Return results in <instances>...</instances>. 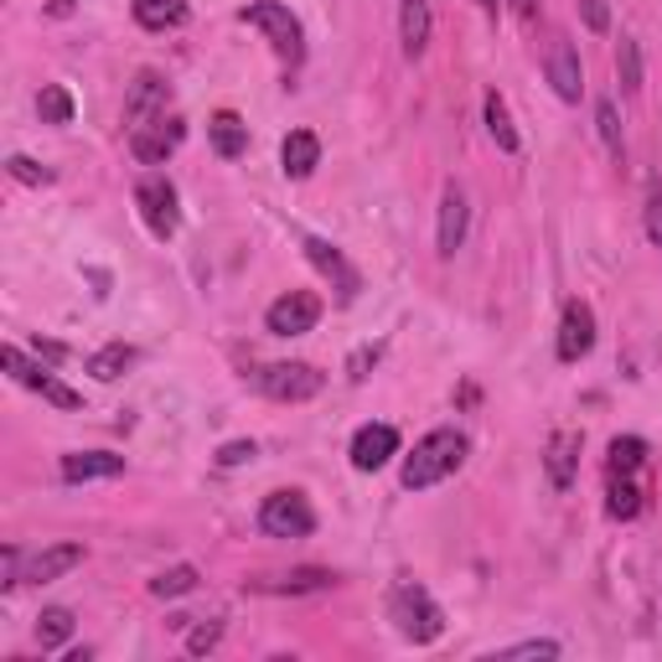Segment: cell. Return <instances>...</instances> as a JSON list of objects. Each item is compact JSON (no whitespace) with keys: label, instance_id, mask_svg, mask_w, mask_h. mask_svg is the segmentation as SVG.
Masks as SVG:
<instances>
[{"label":"cell","instance_id":"d6986e66","mask_svg":"<svg viewBox=\"0 0 662 662\" xmlns=\"http://www.w3.org/2000/svg\"><path fill=\"white\" fill-rule=\"evenodd\" d=\"M544 471H548V482H554V492L575 487V471H580V435L559 429V435L548 440V450H544Z\"/></svg>","mask_w":662,"mask_h":662},{"label":"cell","instance_id":"ba28073f","mask_svg":"<svg viewBox=\"0 0 662 662\" xmlns=\"http://www.w3.org/2000/svg\"><path fill=\"white\" fill-rule=\"evenodd\" d=\"M316 321H321V295H311V291L280 295L270 311H264V327H270L274 336H306Z\"/></svg>","mask_w":662,"mask_h":662},{"label":"cell","instance_id":"1f68e13d","mask_svg":"<svg viewBox=\"0 0 662 662\" xmlns=\"http://www.w3.org/2000/svg\"><path fill=\"white\" fill-rule=\"evenodd\" d=\"M595 130H601L605 151L622 161V151H626V140H622V115H616V104H611V98H601V104H595Z\"/></svg>","mask_w":662,"mask_h":662},{"label":"cell","instance_id":"5b68a950","mask_svg":"<svg viewBox=\"0 0 662 662\" xmlns=\"http://www.w3.org/2000/svg\"><path fill=\"white\" fill-rule=\"evenodd\" d=\"M135 208H140V217H145V228H151L161 244L176 238V228H181V197H176V187L161 172L135 181Z\"/></svg>","mask_w":662,"mask_h":662},{"label":"cell","instance_id":"836d02e7","mask_svg":"<svg viewBox=\"0 0 662 662\" xmlns=\"http://www.w3.org/2000/svg\"><path fill=\"white\" fill-rule=\"evenodd\" d=\"M253 456H259V446H253V440H228V446L217 450V466H223V471H234V466H249Z\"/></svg>","mask_w":662,"mask_h":662},{"label":"cell","instance_id":"cb8c5ba5","mask_svg":"<svg viewBox=\"0 0 662 662\" xmlns=\"http://www.w3.org/2000/svg\"><path fill=\"white\" fill-rule=\"evenodd\" d=\"M482 115H487V135L497 140V151H503V156H518V151H523V140H518V130H512V115H507V104H503L497 88L487 94Z\"/></svg>","mask_w":662,"mask_h":662},{"label":"cell","instance_id":"7c38bea8","mask_svg":"<svg viewBox=\"0 0 662 662\" xmlns=\"http://www.w3.org/2000/svg\"><path fill=\"white\" fill-rule=\"evenodd\" d=\"M466 223H471L466 192H461L456 181H446V192H440V234H435V244H440V259H456V249L466 244Z\"/></svg>","mask_w":662,"mask_h":662},{"label":"cell","instance_id":"d6a6232c","mask_svg":"<svg viewBox=\"0 0 662 662\" xmlns=\"http://www.w3.org/2000/svg\"><path fill=\"white\" fill-rule=\"evenodd\" d=\"M5 172L16 176V181H26V187H52V172H47L42 161H32V156H11V161H5Z\"/></svg>","mask_w":662,"mask_h":662},{"label":"cell","instance_id":"b9f144b4","mask_svg":"<svg viewBox=\"0 0 662 662\" xmlns=\"http://www.w3.org/2000/svg\"><path fill=\"white\" fill-rule=\"evenodd\" d=\"M533 5H539V0H512V11H518V16H533Z\"/></svg>","mask_w":662,"mask_h":662},{"label":"cell","instance_id":"7bdbcfd3","mask_svg":"<svg viewBox=\"0 0 662 662\" xmlns=\"http://www.w3.org/2000/svg\"><path fill=\"white\" fill-rule=\"evenodd\" d=\"M482 11H497V0H482Z\"/></svg>","mask_w":662,"mask_h":662},{"label":"cell","instance_id":"9c48e42d","mask_svg":"<svg viewBox=\"0 0 662 662\" xmlns=\"http://www.w3.org/2000/svg\"><path fill=\"white\" fill-rule=\"evenodd\" d=\"M300 249H306V259H311L316 270L331 280L336 300H342V306H352V300H357V291H363V274L347 264V253L336 249V244H327V238H306Z\"/></svg>","mask_w":662,"mask_h":662},{"label":"cell","instance_id":"484cf974","mask_svg":"<svg viewBox=\"0 0 662 662\" xmlns=\"http://www.w3.org/2000/svg\"><path fill=\"white\" fill-rule=\"evenodd\" d=\"M605 512H611L616 523H631V518L642 512V487H637L631 476H611V492H605Z\"/></svg>","mask_w":662,"mask_h":662},{"label":"cell","instance_id":"f546056e","mask_svg":"<svg viewBox=\"0 0 662 662\" xmlns=\"http://www.w3.org/2000/svg\"><path fill=\"white\" fill-rule=\"evenodd\" d=\"M616 79H622L626 94H637V88H642V47H637V37L616 42Z\"/></svg>","mask_w":662,"mask_h":662},{"label":"cell","instance_id":"603a6c76","mask_svg":"<svg viewBox=\"0 0 662 662\" xmlns=\"http://www.w3.org/2000/svg\"><path fill=\"white\" fill-rule=\"evenodd\" d=\"M336 584V569H291V575H280L274 584H259V590H270V595H311V590H331Z\"/></svg>","mask_w":662,"mask_h":662},{"label":"cell","instance_id":"60d3db41","mask_svg":"<svg viewBox=\"0 0 662 662\" xmlns=\"http://www.w3.org/2000/svg\"><path fill=\"white\" fill-rule=\"evenodd\" d=\"M37 352L47 357V363H62V357H68V347H62V342H37Z\"/></svg>","mask_w":662,"mask_h":662},{"label":"cell","instance_id":"ffe728a7","mask_svg":"<svg viewBox=\"0 0 662 662\" xmlns=\"http://www.w3.org/2000/svg\"><path fill=\"white\" fill-rule=\"evenodd\" d=\"M280 166H285L291 181H306V176L321 166V140H316L311 130H291L285 145H280Z\"/></svg>","mask_w":662,"mask_h":662},{"label":"cell","instance_id":"d4e9b609","mask_svg":"<svg viewBox=\"0 0 662 662\" xmlns=\"http://www.w3.org/2000/svg\"><path fill=\"white\" fill-rule=\"evenodd\" d=\"M130 368H135V347H125V342H109V347H98L94 357H88V373H94L98 383H115V378H125Z\"/></svg>","mask_w":662,"mask_h":662},{"label":"cell","instance_id":"7a4b0ae2","mask_svg":"<svg viewBox=\"0 0 662 662\" xmlns=\"http://www.w3.org/2000/svg\"><path fill=\"white\" fill-rule=\"evenodd\" d=\"M389 622L404 642L429 647L440 631H446V611L435 605V595H429L419 580H399L389 590Z\"/></svg>","mask_w":662,"mask_h":662},{"label":"cell","instance_id":"74e56055","mask_svg":"<svg viewBox=\"0 0 662 662\" xmlns=\"http://www.w3.org/2000/svg\"><path fill=\"white\" fill-rule=\"evenodd\" d=\"M0 584L11 590V584H21V548L5 544V554H0Z\"/></svg>","mask_w":662,"mask_h":662},{"label":"cell","instance_id":"ab89813d","mask_svg":"<svg viewBox=\"0 0 662 662\" xmlns=\"http://www.w3.org/2000/svg\"><path fill=\"white\" fill-rule=\"evenodd\" d=\"M642 223H647V238L662 249V192L647 197V217H642Z\"/></svg>","mask_w":662,"mask_h":662},{"label":"cell","instance_id":"8d00e7d4","mask_svg":"<svg viewBox=\"0 0 662 662\" xmlns=\"http://www.w3.org/2000/svg\"><path fill=\"white\" fill-rule=\"evenodd\" d=\"M378 352H383L378 342H373V347H357V352H352V363H347V378H352V383H363V378H368V368L378 363Z\"/></svg>","mask_w":662,"mask_h":662},{"label":"cell","instance_id":"83f0119b","mask_svg":"<svg viewBox=\"0 0 662 662\" xmlns=\"http://www.w3.org/2000/svg\"><path fill=\"white\" fill-rule=\"evenodd\" d=\"M642 461H647L642 435H616V440H611V476H637Z\"/></svg>","mask_w":662,"mask_h":662},{"label":"cell","instance_id":"4316f807","mask_svg":"<svg viewBox=\"0 0 662 662\" xmlns=\"http://www.w3.org/2000/svg\"><path fill=\"white\" fill-rule=\"evenodd\" d=\"M68 637H73V611H68V605H47V611L37 616V642H42V652H58Z\"/></svg>","mask_w":662,"mask_h":662},{"label":"cell","instance_id":"8fae6325","mask_svg":"<svg viewBox=\"0 0 662 662\" xmlns=\"http://www.w3.org/2000/svg\"><path fill=\"white\" fill-rule=\"evenodd\" d=\"M166 98H172V83L145 68V73L130 83V98H125V119H130L135 130H140V125H151L156 115H166Z\"/></svg>","mask_w":662,"mask_h":662},{"label":"cell","instance_id":"8992f818","mask_svg":"<svg viewBox=\"0 0 662 662\" xmlns=\"http://www.w3.org/2000/svg\"><path fill=\"white\" fill-rule=\"evenodd\" d=\"M0 368L11 373L21 389H37L42 399H47V404H58V410H83V393L68 389V383H62L52 368H42V363H26V357H21V347H0Z\"/></svg>","mask_w":662,"mask_h":662},{"label":"cell","instance_id":"4dcf8cb0","mask_svg":"<svg viewBox=\"0 0 662 662\" xmlns=\"http://www.w3.org/2000/svg\"><path fill=\"white\" fill-rule=\"evenodd\" d=\"M187 590H197V565L161 569L156 580H151V595H156V601H172V595H187Z\"/></svg>","mask_w":662,"mask_h":662},{"label":"cell","instance_id":"52a82bcc","mask_svg":"<svg viewBox=\"0 0 662 662\" xmlns=\"http://www.w3.org/2000/svg\"><path fill=\"white\" fill-rule=\"evenodd\" d=\"M259 528H264L270 539H311L316 512L300 492H270L264 507H259Z\"/></svg>","mask_w":662,"mask_h":662},{"label":"cell","instance_id":"f1b7e54d","mask_svg":"<svg viewBox=\"0 0 662 662\" xmlns=\"http://www.w3.org/2000/svg\"><path fill=\"white\" fill-rule=\"evenodd\" d=\"M37 115H42V125H73V94L62 83H42Z\"/></svg>","mask_w":662,"mask_h":662},{"label":"cell","instance_id":"6da1fadb","mask_svg":"<svg viewBox=\"0 0 662 662\" xmlns=\"http://www.w3.org/2000/svg\"><path fill=\"white\" fill-rule=\"evenodd\" d=\"M466 450L471 446H466V435H461V429H429L425 440L410 450L404 471H399L404 492H425V487H435V482L456 476L461 461H466Z\"/></svg>","mask_w":662,"mask_h":662},{"label":"cell","instance_id":"e0dca14e","mask_svg":"<svg viewBox=\"0 0 662 662\" xmlns=\"http://www.w3.org/2000/svg\"><path fill=\"white\" fill-rule=\"evenodd\" d=\"M181 135H187L181 119H161V130H145V125H140L135 135H130V156H135L140 166H161V161L181 145Z\"/></svg>","mask_w":662,"mask_h":662},{"label":"cell","instance_id":"d590c367","mask_svg":"<svg viewBox=\"0 0 662 662\" xmlns=\"http://www.w3.org/2000/svg\"><path fill=\"white\" fill-rule=\"evenodd\" d=\"M497 658H559V642H548V637H539V642H518V647H503Z\"/></svg>","mask_w":662,"mask_h":662},{"label":"cell","instance_id":"44dd1931","mask_svg":"<svg viewBox=\"0 0 662 662\" xmlns=\"http://www.w3.org/2000/svg\"><path fill=\"white\" fill-rule=\"evenodd\" d=\"M208 140H213V151L223 161H238L244 151H249V125H244L234 109H223V115L208 119Z\"/></svg>","mask_w":662,"mask_h":662},{"label":"cell","instance_id":"2e32d148","mask_svg":"<svg viewBox=\"0 0 662 662\" xmlns=\"http://www.w3.org/2000/svg\"><path fill=\"white\" fill-rule=\"evenodd\" d=\"M79 565H83V544H52V548H42V554L26 559L21 584H52V580H62L68 569H79Z\"/></svg>","mask_w":662,"mask_h":662},{"label":"cell","instance_id":"3957f363","mask_svg":"<svg viewBox=\"0 0 662 662\" xmlns=\"http://www.w3.org/2000/svg\"><path fill=\"white\" fill-rule=\"evenodd\" d=\"M238 21H244V26H259V32L270 37V47L291 62V68L306 58V32H300V21L291 16V5H280V0H249V5L238 11Z\"/></svg>","mask_w":662,"mask_h":662},{"label":"cell","instance_id":"5bb4252c","mask_svg":"<svg viewBox=\"0 0 662 662\" xmlns=\"http://www.w3.org/2000/svg\"><path fill=\"white\" fill-rule=\"evenodd\" d=\"M590 347H595V311L584 300H569L565 321H559V357L580 363V357H590Z\"/></svg>","mask_w":662,"mask_h":662},{"label":"cell","instance_id":"f35d334b","mask_svg":"<svg viewBox=\"0 0 662 662\" xmlns=\"http://www.w3.org/2000/svg\"><path fill=\"white\" fill-rule=\"evenodd\" d=\"M580 11H584V26H590V32H605V26H611V5H605V0H580Z\"/></svg>","mask_w":662,"mask_h":662},{"label":"cell","instance_id":"e575fe53","mask_svg":"<svg viewBox=\"0 0 662 662\" xmlns=\"http://www.w3.org/2000/svg\"><path fill=\"white\" fill-rule=\"evenodd\" d=\"M217 637H223V626H217V622L192 626V631H187V652H192V658H202V652H213V647H217Z\"/></svg>","mask_w":662,"mask_h":662},{"label":"cell","instance_id":"7402d4cb","mask_svg":"<svg viewBox=\"0 0 662 662\" xmlns=\"http://www.w3.org/2000/svg\"><path fill=\"white\" fill-rule=\"evenodd\" d=\"M135 21L145 32H176L192 21V11H187V0H135Z\"/></svg>","mask_w":662,"mask_h":662},{"label":"cell","instance_id":"ac0fdd59","mask_svg":"<svg viewBox=\"0 0 662 662\" xmlns=\"http://www.w3.org/2000/svg\"><path fill=\"white\" fill-rule=\"evenodd\" d=\"M435 37V21H429V0H399V42H404V58L419 62L429 52Z\"/></svg>","mask_w":662,"mask_h":662},{"label":"cell","instance_id":"9a60e30c","mask_svg":"<svg viewBox=\"0 0 662 662\" xmlns=\"http://www.w3.org/2000/svg\"><path fill=\"white\" fill-rule=\"evenodd\" d=\"M119 471H125V456H115V450H73V456H62L58 476L68 487H79V482H104Z\"/></svg>","mask_w":662,"mask_h":662},{"label":"cell","instance_id":"4fadbf2b","mask_svg":"<svg viewBox=\"0 0 662 662\" xmlns=\"http://www.w3.org/2000/svg\"><path fill=\"white\" fill-rule=\"evenodd\" d=\"M393 456H399V429L393 425H363L352 435V466L357 471L389 466Z\"/></svg>","mask_w":662,"mask_h":662},{"label":"cell","instance_id":"277c9868","mask_svg":"<svg viewBox=\"0 0 662 662\" xmlns=\"http://www.w3.org/2000/svg\"><path fill=\"white\" fill-rule=\"evenodd\" d=\"M253 389L270 393L274 404H306L327 389V373H316L311 363H270L253 373Z\"/></svg>","mask_w":662,"mask_h":662},{"label":"cell","instance_id":"30bf717a","mask_svg":"<svg viewBox=\"0 0 662 662\" xmlns=\"http://www.w3.org/2000/svg\"><path fill=\"white\" fill-rule=\"evenodd\" d=\"M544 73H548L554 94L565 98V104H580V94H584V68H580V52H575V42H569V37H554V47H548V58H544Z\"/></svg>","mask_w":662,"mask_h":662}]
</instances>
